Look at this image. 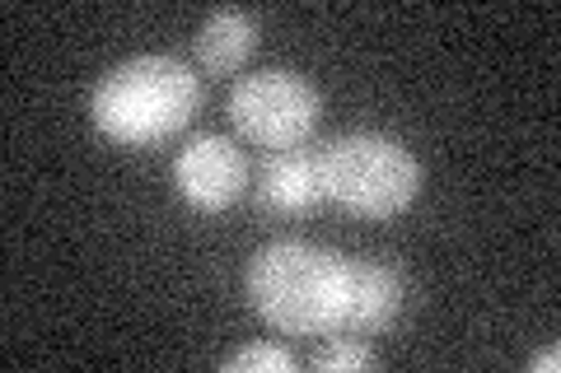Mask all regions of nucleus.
Returning <instances> with one entry per match:
<instances>
[{
  "label": "nucleus",
  "instance_id": "f257e3e1",
  "mask_svg": "<svg viewBox=\"0 0 561 373\" xmlns=\"http://www.w3.org/2000/svg\"><path fill=\"white\" fill-rule=\"evenodd\" d=\"M253 313L280 336H337L346 327L351 257L300 238L267 243L243 276Z\"/></svg>",
  "mask_w": 561,
  "mask_h": 373
},
{
  "label": "nucleus",
  "instance_id": "f03ea898",
  "mask_svg": "<svg viewBox=\"0 0 561 373\" xmlns=\"http://www.w3.org/2000/svg\"><path fill=\"white\" fill-rule=\"evenodd\" d=\"M202 113V75L179 57H131L113 66L90 94L94 127L131 150L179 136Z\"/></svg>",
  "mask_w": 561,
  "mask_h": 373
},
{
  "label": "nucleus",
  "instance_id": "7ed1b4c3",
  "mask_svg": "<svg viewBox=\"0 0 561 373\" xmlns=\"http://www.w3.org/2000/svg\"><path fill=\"white\" fill-rule=\"evenodd\" d=\"M323 201L342 206L360 220H393L421 191L416 154L393 136L379 131H346L313 150Z\"/></svg>",
  "mask_w": 561,
  "mask_h": 373
},
{
  "label": "nucleus",
  "instance_id": "20e7f679",
  "mask_svg": "<svg viewBox=\"0 0 561 373\" xmlns=\"http://www.w3.org/2000/svg\"><path fill=\"white\" fill-rule=\"evenodd\" d=\"M323 94L300 70H253L230 89V121L234 131L257 150L286 154L300 150L319 131Z\"/></svg>",
  "mask_w": 561,
  "mask_h": 373
},
{
  "label": "nucleus",
  "instance_id": "39448f33",
  "mask_svg": "<svg viewBox=\"0 0 561 373\" xmlns=\"http://www.w3.org/2000/svg\"><path fill=\"white\" fill-rule=\"evenodd\" d=\"M173 187H179V197L192 210L220 215V210H230L243 197V187H249L243 150L225 136H192L187 145L173 154Z\"/></svg>",
  "mask_w": 561,
  "mask_h": 373
},
{
  "label": "nucleus",
  "instance_id": "423d86ee",
  "mask_svg": "<svg viewBox=\"0 0 561 373\" xmlns=\"http://www.w3.org/2000/svg\"><path fill=\"white\" fill-rule=\"evenodd\" d=\"M402 313V276L389 261L351 257V290H346V336H375L393 327Z\"/></svg>",
  "mask_w": 561,
  "mask_h": 373
},
{
  "label": "nucleus",
  "instance_id": "0eeeda50",
  "mask_svg": "<svg viewBox=\"0 0 561 373\" xmlns=\"http://www.w3.org/2000/svg\"><path fill=\"white\" fill-rule=\"evenodd\" d=\"M253 191H257V206L272 210V215H305V210H313L323 201L313 154H300V150L267 154V164H262Z\"/></svg>",
  "mask_w": 561,
  "mask_h": 373
},
{
  "label": "nucleus",
  "instance_id": "6e6552de",
  "mask_svg": "<svg viewBox=\"0 0 561 373\" xmlns=\"http://www.w3.org/2000/svg\"><path fill=\"white\" fill-rule=\"evenodd\" d=\"M197 66L206 75H234L257 51V20L243 10H216L197 28Z\"/></svg>",
  "mask_w": 561,
  "mask_h": 373
},
{
  "label": "nucleus",
  "instance_id": "1a4fd4ad",
  "mask_svg": "<svg viewBox=\"0 0 561 373\" xmlns=\"http://www.w3.org/2000/svg\"><path fill=\"white\" fill-rule=\"evenodd\" d=\"M319 373H360V369H379V354L360 341V336H328L323 350H313L309 360Z\"/></svg>",
  "mask_w": 561,
  "mask_h": 373
},
{
  "label": "nucleus",
  "instance_id": "9d476101",
  "mask_svg": "<svg viewBox=\"0 0 561 373\" xmlns=\"http://www.w3.org/2000/svg\"><path fill=\"white\" fill-rule=\"evenodd\" d=\"M225 373H295V354L276 341H253L239 346L234 354H225Z\"/></svg>",
  "mask_w": 561,
  "mask_h": 373
},
{
  "label": "nucleus",
  "instance_id": "9b49d317",
  "mask_svg": "<svg viewBox=\"0 0 561 373\" xmlns=\"http://www.w3.org/2000/svg\"><path fill=\"white\" fill-rule=\"evenodd\" d=\"M529 369H538V373H557L561 369V350L557 346H548V350H538L534 360H529Z\"/></svg>",
  "mask_w": 561,
  "mask_h": 373
}]
</instances>
